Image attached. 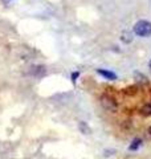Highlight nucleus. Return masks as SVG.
<instances>
[{
    "label": "nucleus",
    "mask_w": 151,
    "mask_h": 159,
    "mask_svg": "<svg viewBox=\"0 0 151 159\" xmlns=\"http://www.w3.org/2000/svg\"><path fill=\"white\" fill-rule=\"evenodd\" d=\"M99 103L102 105L105 110H108L109 113H117L118 110V102L114 97L109 96V94H102L99 97Z\"/></svg>",
    "instance_id": "nucleus-1"
},
{
    "label": "nucleus",
    "mask_w": 151,
    "mask_h": 159,
    "mask_svg": "<svg viewBox=\"0 0 151 159\" xmlns=\"http://www.w3.org/2000/svg\"><path fill=\"white\" fill-rule=\"evenodd\" d=\"M134 33L139 37H147L151 34V23L147 20H139L134 25Z\"/></svg>",
    "instance_id": "nucleus-2"
},
{
    "label": "nucleus",
    "mask_w": 151,
    "mask_h": 159,
    "mask_svg": "<svg viewBox=\"0 0 151 159\" xmlns=\"http://www.w3.org/2000/svg\"><path fill=\"white\" fill-rule=\"evenodd\" d=\"M97 73L101 74V76H103L105 78L108 80H117V74L112 70H106V69H97Z\"/></svg>",
    "instance_id": "nucleus-3"
},
{
    "label": "nucleus",
    "mask_w": 151,
    "mask_h": 159,
    "mask_svg": "<svg viewBox=\"0 0 151 159\" xmlns=\"http://www.w3.org/2000/svg\"><path fill=\"white\" fill-rule=\"evenodd\" d=\"M78 129H80V131H81L82 134H90V133H92V129L89 127V125L85 121H80Z\"/></svg>",
    "instance_id": "nucleus-4"
},
{
    "label": "nucleus",
    "mask_w": 151,
    "mask_h": 159,
    "mask_svg": "<svg viewBox=\"0 0 151 159\" xmlns=\"http://www.w3.org/2000/svg\"><path fill=\"white\" fill-rule=\"evenodd\" d=\"M32 70H31V73L33 74V76H41V74H44L45 73V68L44 66H41V65H39V66H32L31 68Z\"/></svg>",
    "instance_id": "nucleus-5"
},
{
    "label": "nucleus",
    "mask_w": 151,
    "mask_h": 159,
    "mask_svg": "<svg viewBox=\"0 0 151 159\" xmlns=\"http://www.w3.org/2000/svg\"><path fill=\"white\" fill-rule=\"evenodd\" d=\"M140 145H142V139L135 138L134 141L131 142V145L129 146V150H130V151H135L137 148H139V147H140Z\"/></svg>",
    "instance_id": "nucleus-6"
},
{
    "label": "nucleus",
    "mask_w": 151,
    "mask_h": 159,
    "mask_svg": "<svg viewBox=\"0 0 151 159\" xmlns=\"http://www.w3.org/2000/svg\"><path fill=\"white\" fill-rule=\"evenodd\" d=\"M133 34L130 33V32H123L122 33V37H121V40H122L123 43H126V44H129V43H131L133 41Z\"/></svg>",
    "instance_id": "nucleus-7"
},
{
    "label": "nucleus",
    "mask_w": 151,
    "mask_h": 159,
    "mask_svg": "<svg viewBox=\"0 0 151 159\" xmlns=\"http://www.w3.org/2000/svg\"><path fill=\"white\" fill-rule=\"evenodd\" d=\"M140 113H142L143 116H151V102L147 103V105H144L142 109H140Z\"/></svg>",
    "instance_id": "nucleus-8"
},
{
    "label": "nucleus",
    "mask_w": 151,
    "mask_h": 159,
    "mask_svg": "<svg viewBox=\"0 0 151 159\" xmlns=\"http://www.w3.org/2000/svg\"><path fill=\"white\" fill-rule=\"evenodd\" d=\"M80 76V72H74L72 74V80H73V82H76V80H77V77Z\"/></svg>",
    "instance_id": "nucleus-9"
},
{
    "label": "nucleus",
    "mask_w": 151,
    "mask_h": 159,
    "mask_svg": "<svg viewBox=\"0 0 151 159\" xmlns=\"http://www.w3.org/2000/svg\"><path fill=\"white\" fill-rule=\"evenodd\" d=\"M149 134H150V135H151V126L149 127Z\"/></svg>",
    "instance_id": "nucleus-10"
},
{
    "label": "nucleus",
    "mask_w": 151,
    "mask_h": 159,
    "mask_svg": "<svg viewBox=\"0 0 151 159\" xmlns=\"http://www.w3.org/2000/svg\"><path fill=\"white\" fill-rule=\"evenodd\" d=\"M149 68H150V70H151V61L149 62Z\"/></svg>",
    "instance_id": "nucleus-11"
}]
</instances>
